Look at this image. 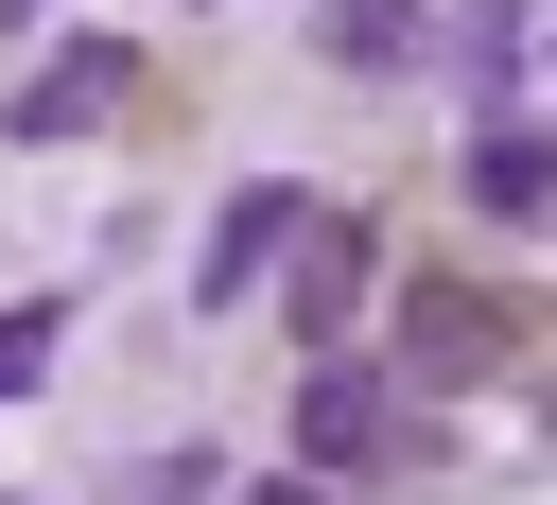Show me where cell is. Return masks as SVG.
Here are the masks:
<instances>
[{
	"mask_svg": "<svg viewBox=\"0 0 557 505\" xmlns=\"http://www.w3.org/2000/svg\"><path fill=\"white\" fill-rule=\"evenodd\" d=\"M122 104H139V52H122V35H70V52L0 104V139H35V157H52V139H104Z\"/></svg>",
	"mask_w": 557,
	"mask_h": 505,
	"instance_id": "obj_3",
	"label": "cell"
},
{
	"mask_svg": "<svg viewBox=\"0 0 557 505\" xmlns=\"http://www.w3.org/2000/svg\"><path fill=\"white\" fill-rule=\"evenodd\" d=\"M383 435H400V366H366V348L296 366V453H313V470H366Z\"/></svg>",
	"mask_w": 557,
	"mask_h": 505,
	"instance_id": "obj_4",
	"label": "cell"
},
{
	"mask_svg": "<svg viewBox=\"0 0 557 505\" xmlns=\"http://www.w3.org/2000/svg\"><path fill=\"white\" fill-rule=\"evenodd\" d=\"M366 279H383V244H366V209H313V244H296V279H278V313H296V348H313V366L348 348V313H366Z\"/></svg>",
	"mask_w": 557,
	"mask_h": 505,
	"instance_id": "obj_5",
	"label": "cell"
},
{
	"mask_svg": "<svg viewBox=\"0 0 557 505\" xmlns=\"http://www.w3.org/2000/svg\"><path fill=\"white\" fill-rule=\"evenodd\" d=\"M313 52H331V70H418L435 17H418V0H313Z\"/></svg>",
	"mask_w": 557,
	"mask_h": 505,
	"instance_id": "obj_7",
	"label": "cell"
},
{
	"mask_svg": "<svg viewBox=\"0 0 557 505\" xmlns=\"http://www.w3.org/2000/svg\"><path fill=\"white\" fill-rule=\"evenodd\" d=\"M35 366H52V313H0V401H17Z\"/></svg>",
	"mask_w": 557,
	"mask_h": 505,
	"instance_id": "obj_9",
	"label": "cell"
},
{
	"mask_svg": "<svg viewBox=\"0 0 557 505\" xmlns=\"http://www.w3.org/2000/svg\"><path fill=\"white\" fill-rule=\"evenodd\" d=\"M400 401H453V383H487L505 366V296H470V279H400Z\"/></svg>",
	"mask_w": 557,
	"mask_h": 505,
	"instance_id": "obj_2",
	"label": "cell"
},
{
	"mask_svg": "<svg viewBox=\"0 0 557 505\" xmlns=\"http://www.w3.org/2000/svg\"><path fill=\"white\" fill-rule=\"evenodd\" d=\"M296 244H313V192H278V174H244V192L209 209V244H191V313H244L261 279H296Z\"/></svg>",
	"mask_w": 557,
	"mask_h": 505,
	"instance_id": "obj_1",
	"label": "cell"
},
{
	"mask_svg": "<svg viewBox=\"0 0 557 505\" xmlns=\"http://www.w3.org/2000/svg\"><path fill=\"white\" fill-rule=\"evenodd\" d=\"M244 505H331V488H313V470H261V488H244Z\"/></svg>",
	"mask_w": 557,
	"mask_h": 505,
	"instance_id": "obj_10",
	"label": "cell"
},
{
	"mask_svg": "<svg viewBox=\"0 0 557 505\" xmlns=\"http://www.w3.org/2000/svg\"><path fill=\"white\" fill-rule=\"evenodd\" d=\"M470 209H487V226H557V139H540L522 104L470 122Z\"/></svg>",
	"mask_w": 557,
	"mask_h": 505,
	"instance_id": "obj_6",
	"label": "cell"
},
{
	"mask_svg": "<svg viewBox=\"0 0 557 505\" xmlns=\"http://www.w3.org/2000/svg\"><path fill=\"white\" fill-rule=\"evenodd\" d=\"M522 35H540L522 0H470V17H453V70H470V87H505V70H522Z\"/></svg>",
	"mask_w": 557,
	"mask_h": 505,
	"instance_id": "obj_8",
	"label": "cell"
}]
</instances>
